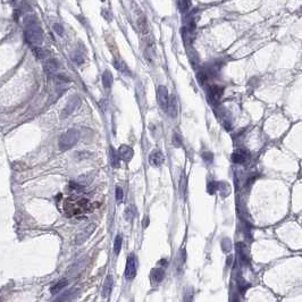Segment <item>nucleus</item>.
Masks as SVG:
<instances>
[{
  "label": "nucleus",
  "instance_id": "obj_24",
  "mask_svg": "<svg viewBox=\"0 0 302 302\" xmlns=\"http://www.w3.org/2000/svg\"><path fill=\"white\" fill-rule=\"evenodd\" d=\"M218 190V183L210 182L207 186V191L209 192V194H214L216 191Z\"/></svg>",
  "mask_w": 302,
  "mask_h": 302
},
{
  "label": "nucleus",
  "instance_id": "obj_25",
  "mask_svg": "<svg viewBox=\"0 0 302 302\" xmlns=\"http://www.w3.org/2000/svg\"><path fill=\"white\" fill-rule=\"evenodd\" d=\"M177 261H178V266L181 267L184 261H185V250L184 249H181L178 252V256H177Z\"/></svg>",
  "mask_w": 302,
  "mask_h": 302
},
{
  "label": "nucleus",
  "instance_id": "obj_26",
  "mask_svg": "<svg viewBox=\"0 0 302 302\" xmlns=\"http://www.w3.org/2000/svg\"><path fill=\"white\" fill-rule=\"evenodd\" d=\"M34 52H35V56L38 57V58H46V57L48 56V51H46V50H43V49H40V48H35Z\"/></svg>",
  "mask_w": 302,
  "mask_h": 302
},
{
  "label": "nucleus",
  "instance_id": "obj_31",
  "mask_svg": "<svg viewBox=\"0 0 302 302\" xmlns=\"http://www.w3.org/2000/svg\"><path fill=\"white\" fill-rule=\"evenodd\" d=\"M53 28L57 31V33H59V34H61V33H63V30H61V27H60V25L56 24L55 26H53Z\"/></svg>",
  "mask_w": 302,
  "mask_h": 302
},
{
  "label": "nucleus",
  "instance_id": "obj_29",
  "mask_svg": "<svg viewBox=\"0 0 302 302\" xmlns=\"http://www.w3.org/2000/svg\"><path fill=\"white\" fill-rule=\"evenodd\" d=\"M181 193L183 194V195H185V190H186V178H185V176L184 175H182V177H181Z\"/></svg>",
  "mask_w": 302,
  "mask_h": 302
},
{
  "label": "nucleus",
  "instance_id": "obj_20",
  "mask_svg": "<svg viewBox=\"0 0 302 302\" xmlns=\"http://www.w3.org/2000/svg\"><path fill=\"white\" fill-rule=\"evenodd\" d=\"M120 249H122V237L120 235H117L115 237V243H114V252L116 256L120 253Z\"/></svg>",
  "mask_w": 302,
  "mask_h": 302
},
{
  "label": "nucleus",
  "instance_id": "obj_9",
  "mask_svg": "<svg viewBox=\"0 0 302 302\" xmlns=\"http://www.w3.org/2000/svg\"><path fill=\"white\" fill-rule=\"evenodd\" d=\"M223 93H224V88H221L219 85H211L208 89V97L210 99V101L214 103L220 100Z\"/></svg>",
  "mask_w": 302,
  "mask_h": 302
},
{
  "label": "nucleus",
  "instance_id": "obj_11",
  "mask_svg": "<svg viewBox=\"0 0 302 302\" xmlns=\"http://www.w3.org/2000/svg\"><path fill=\"white\" fill-rule=\"evenodd\" d=\"M165 277V271L162 268H153L150 273V279L152 284H159Z\"/></svg>",
  "mask_w": 302,
  "mask_h": 302
},
{
  "label": "nucleus",
  "instance_id": "obj_21",
  "mask_svg": "<svg viewBox=\"0 0 302 302\" xmlns=\"http://www.w3.org/2000/svg\"><path fill=\"white\" fill-rule=\"evenodd\" d=\"M114 65H115V67H116V69L120 70V72H123L124 74L130 73V72H128V68H127L126 65H125L123 61H120V60H115V61H114Z\"/></svg>",
  "mask_w": 302,
  "mask_h": 302
},
{
  "label": "nucleus",
  "instance_id": "obj_15",
  "mask_svg": "<svg viewBox=\"0 0 302 302\" xmlns=\"http://www.w3.org/2000/svg\"><path fill=\"white\" fill-rule=\"evenodd\" d=\"M109 160H110V164H111V166L114 168H117L120 166V156H118V152H116L112 147H110V149H109Z\"/></svg>",
  "mask_w": 302,
  "mask_h": 302
},
{
  "label": "nucleus",
  "instance_id": "obj_12",
  "mask_svg": "<svg viewBox=\"0 0 302 302\" xmlns=\"http://www.w3.org/2000/svg\"><path fill=\"white\" fill-rule=\"evenodd\" d=\"M167 115L169 117H173V118H175L177 116V101H176V98L175 95H172V97H169V101H168V107H167Z\"/></svg>",
  "mask_w": 302,
  "mask_h": 302
},
{
  "label": "nucleus",
  "instance_id": "obj_7",
  "mask_svg": "<svg viewBox=\"0 0 302 302\" xmlns=\"http://www.w3.org/2000/svg\"><path fill=\"white\" fill-rule=\"evenodd\" d=\"M95 229V225L94 224H90V225H88L86 227H85L82 232H80L76 235V237H75V243L76 244H83V243L86 241V240L91 236V234L93 233V231Z\"/></svg>",
  "mask_w": 302,
  "mask_h": 302
},
{
  "label": "nucleus",
  "instance_id": "obj_18",
  "mask_svg": "<svg viewBox=\"0 0 302 302\" xmlns=\"http://www.w3.org/2000/svg\"><path fill=\"white\" fill-rule=\"evenodd\" d=\"M102 84L105 86V89H110L112 84V75L109 70H106L105 73L102 74Z\"/></svg>",
  "mask_w": 302,
  "mask_h": 302
},
{
  "label": "nucleus",
  "instance_id": "obj_23",
  "mask_svg": "<svg viewBox=\"0 0 302 302\" xmlns=\"http://www.w3.org/2000/svg\"><path fill=\"white\" fill-rule=\"evenodd\" d=\"M202 159H203L207 164H211L212 160H214V155H212L211 152H209V151H206V152L202 153Z\"/></svg>",
  "mask_w": 302,
  "mask_h": 302
},
{
  "label": "nucleus",
  "instance_id": "obj_19",
  "mask_svg": "<svg viewBox=\"0 0 302 302\" xmlns=\"http://www.w3.org/2000/svg\"><path fill=\"white\" fill-rule=\"evenodd\" d=\"M135 212H136V209L134 206H130V207H127L125 209V215H124V217L126 219L127 221H131L133 220V218L135 217Z\"/></svg>",
  "mask_w": 302,
  "mask_h": 302
},
{
  "label": "nucleus",
  "instance_id": "obj_14",
  "mask_svg": "<svg viewBox=\"0 0 302 302\" xmlns=\"http://www.w3.org/2000/svg\"><path fill=\"white\" fill-rule=\"evenodd\" d=\"M112 285H114V278H112L111 275H109L106 278L105 283H103V287H102V295H103V298H107L111 293Z\"/></svg>",
  "mask_w": 302,
  "mask_h": 302
},
{
  "label": "nucleus",
  "instance_id": "obj_6",
  "mask_svg": "<svg viewBox=\"0 0 302 302\" xmlns=\"http://www.w3.org/2000/svg\"><path fill=\"white\" fill-rule=\"evenodd\" d=\"M136 276V261L134 254H130L126 260V268H125V277L127 279H133Z\"/></svg>",
  "mask_w": 302,
  "mask_h": 302
},
{
  "label": "nucleus",
  "instance_id": "obj_3",
  "mask_svg": "<svg viewBox=\"0 0 302 302\" xmlns=\"http://www.w3.org/2000/svg\"><path fill=\"white\" fill-rule=\"evenodd\" d=\"M26 39L30 43L39 44L42 41V32L36 25H30L26 30Z\"/></svg>",
  "mask_w": 302,
  "mask_h": 302
},
{
  "label": "nucleus",
  "instance_id": "obj_13",
  "mask_svg": "<svg viewBox=\"0 0 302 302\" xmlns=\"http://www.w3.org/2000/svg\"><path fill=\"white\" fill-rule=\"evenodd\" d=\"M248 152L244 150H239V151H235L234 153L232 155V160L235 164H244L246 161V159H248Z\"/></svg>",
  "mask_w": 302,
  "mask_h": 302
},
{
  "label": "nucleus",
  "instance_id": "obj_5",
  "mask_svg": "<svg viewBox=\"0 0 302 302\" xmlns=\"http://www.w3.org/2000/svg\"><path fill=\"white\" fill-rule=\"evenodd\" d=\"M157 100H158L160 108L166 111L167 107H168L169 95H168V91H167V88L164 86V85H160L158 88V90H157Z\"/></svg>",
  "mask_w": 302,
  "mask_h": 302
},
{
  "label": "nucleus",
  "instance_id": "obj_1",
  "mask_svg": "<svg viewBox=\"0 0 302 302\" xmlns=\"http://www.w3.org/2000/svg\"><path fill=\"white\" fill-rule=\"evenodd\" d=\"M64 209L70 215L84 214L90 209V201L83 198L69 197L64 202Z\"/></svg>",
  "mask_w": 302,
  "mask_h": 302
},
{
  "label": "nucleus",
  "instance_id": "obj_27",
  "mask_svg": "<svg viewBox=\"0 0 302 302\" xmlns=\"http://www.w3.org/2000/svg\"><path fill=\"white\" fill-rule=\"evenodd\" d=\"M173 144H174L176 148L182 147V140H181V137H179L178 134H174V135H173Z\"/></svg>",
  "mask_w": 302,
  "mask_h": 302
},
{
  "label": "nucleus",
  "instance_id": "obj_16",
  "mask_svg": "<svg viewBox=\"0 0 302 302\" xmlns=\"http://www.w3.org/2000/svg\"><path fill=\"white\" fill-rule=\"evenodd\" d=\"M66 285H67L66 279H60V281L55 283V284L50 287V292H51L52 294H57V293H59L64 287H66Z\"/></svg>",
  "mask_w": 302,
  "mask_h": 302
},
{
  "label": "nucleus",
  "instance_id": "obj_30",
  "mask_svg": "<svg viewBox=\"0 0 302 302\" xmlns=\"http://www.w3.org/2000/svg\"><path fill=\"white\" fill-rule=\"evenodd\" d=\"M89 156H90V153H89V152H85V151H83V152H78V153H76V157H78V159H85V158H88Z\"/></svg>",
  "mask_w": 302,
  "mask_h": 302
},
{
  "label": "nucleus",
  "instance_id": "obj_8",
  "mask_svg": "<svg viewBox=\"0 0 302 302\" xmlns=\"http://www.w3.org/2000/svg\"><path fill=\"white\" fill-rule=\"evenodd\" d=\"M165 161V157L164 153L158 149H155L153 151H151V153L149 155V164L153 167H159L161 166Z\"/></svg>",
  "mask_w": 302,
  "mask_h": 302
},
{
  "label": "nucleus",
  "instance_id": "obj_32",
  "mask_svg": "<svg viewBox=\"0 0 302 302\" xmlns=\"http://www.w3.org/2000/svg\"><path fill=\"white\" fill-rule=\"evenodd\" d=\"M148 224H149V218H144L143 219V227H145V226H148Z\"/></svg>",
  "mask_w": 302,
  "mask_h": 302
},
{
  "label": "nucleus",
  "instance_id": "obj_2",
  "mask_svg": "<svg viewBox=\"0 0 302 302\" xmlns=\"http://www.w3.org/2000/svg\"><path fill=\"white\" fill-rule=\"evenodd\" d=\"M80 135H81L80 132L78 130H75V128H69L68 131H66L59 137V141H58L59 149L61 151L69 150L70 148H73L78 142Z\"/></svg>",
  "mask_w": 302,
  "mask_h": 302
},
{
  "label": "nucleus",
  "instance_id": "obj_17",
  "mask_svg": "<svg viewBox=\"0 0 302 302\" xmlns=\"http://www.w3.org/2000/svg\"><path fill=\"white\" fill-rule=\"evenodd\" d=\"M58 68V63L55 59L47 60V63L44 64V72H47L48 74L55 73V70Z\"/></svg>",
  "mask_w": 302,
  "mask_h": 302
},
{
  "label": "nucleus",
  "instance_id": "obj_22",
  "mask_svg": "<svg viewBox=\"0 0 302 302\" xmlns=\"http://www.w3.org/2000/svg\"><path fill=\"white\" fill-rule=\"evenodd\" d=\"M229 184H225V183H218V190L220 191V193L223 195H229Z\"/></svg>",
  "mask_w": 302,
  "mask_h": 302
},
{
  "label": "nucleus",
  "instance_id": "obj_28",
  "mask_svg": "<svg viewBox=\"0 0 302 302\" xmlns=\"http://www.w3.org/2000/svg\"><path fill=\"white\" fill-rule=\"evenodd\" d=\"M115 193H116V201H117V202H122V200H123V190H122V187L117 186Z\"/></svg>",
  "mask_w": 302,
  "mask_h": 302
},
{
  "label": "nucleus",
  "instance_id": "obj_10",
  "mask_svg": "<svg viewBox=\"0 0 302 302\" xmlns=\"http://www.w3.org/2000/svg\"><path fill=\"white\" fill-rule=\"evenodd\" d=\"M117 152H118L120 158L126 162L130 161L131 159L133 158V155H134L133 149H132L131 147H128V145H125V144H124V145H120Z\"/></svg>",
  "mask_w": 302,
  "mask_h": 302
},
{
  "label": "nucleus",
  "instance_id": "obj_4",
  "mask_svg": "<svg viewBox=\"0 0 302 302\" xmlns=\"http://www.w3.org/2000/svg\"><path fill=\"white\" fill-rule=\"evenodd\" d=\"M81 105V99L78 98V97H73L72 99H69L68 101H67L66 106L64 107V109L61 110V115L60 117L61 118H67V117L72 115L76 109L78 108V106Z\"/></svg>",
  "mask_w": 302,
  "mask_h": 302
}]
</instances>
